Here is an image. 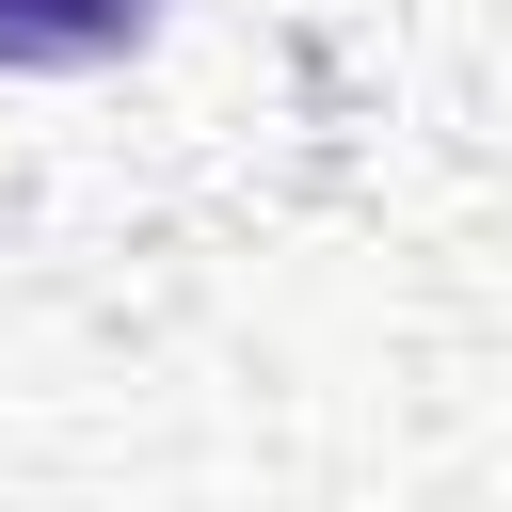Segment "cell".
<instances>
[{
    "label": "cell",
    "instance_id": "cell-1",
    "mask_svg": "<svg viewBox=\"0 0 512 512\" xmlns=\"http://www.w3.org/2000/svg\"><path fill=\"white\" fill-rule=\"evenodd\" d=\"M160 32V0H0V80H96Z\"/></svg>",
    "mask_w": 512,
    "mask_h": 512
}]
</instances>
